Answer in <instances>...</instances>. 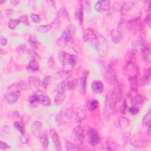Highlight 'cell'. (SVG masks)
Segmentation results:
<instances>
[{"label": "cell", "instance_id": "cell-17", "mask_svg": "<svg viewBox=\"0 0 151 151\" xmlns=\"http://www.w3.org/2000/svg\"><path fill=\"white\" fill-rule=\"evenodd\" d=\"M86 117V112L83 106H80L78 108L75 112V120L78 123H81Z\"/></svg>", "mask_w": 151, "mask_h": 151}, {"label": "cell", "instance_id": "cell-15", "mask_svg": "<svg viewBox=\"0 0 151 151\" xmlns=\"http://www.w3.org/2000/svg\"><path fill=\"white\" fill-rule=\"evenodd\" d=\"M111 2L110 1H99L95 4V10L99 13H102L108 11L110 8Z\"/></svg>", "mask_w": 151, "mask_h": 151}, {"label": "cell", "instance_id": "cell-5", "mask_svg": "<svg viewBox=\"0 0 151 151\" xmlns=\"http://www.w3.org/2000/svg\"><path fill=\"white\" fill-rule=\"evenodd\" d=\"M128 98L131 103L134 106H138L142 105L144 102V99L138 92V89L131 88L128 94Z\"/></svg>", "mask_w": 151, "mask_h": 151}, {"label": "cell", "instance_id": "cell-23", "mask_svg": "<svg viewBox=\"0 0 151 151\" xmlns=\"http://www.w3.org/2000/svg\"><path fill=\"white\" fill-rule=\"evenodd\" d=\"M27 70L30 72H34L39 70V64L36 60H31L27 66Z\"/></svg>", "mask_w": 151, "mask_h": 151}, {"label": "cell", "instance_id": "cell-19", "mask_svg": "<svg viewBox=\"0 0 151 151\" xmlns=\"http://www.w3.org/2000/svg\"><path fill=\"white\" fill-rule=\"evenodd\" d=\"M110 37L114 43L118 44L122 41L123 35L122 32L119 30H113L110 32Z\"/></svg>", "mask_w": 151, "mask_h": 151}, {"label": "cell", "instance_id": "cell-26", "mask_svg": "<svg viewBox=\"0 0 151 151\" xmlns=\"http://www.w3.org/2000/svg\"><path fill=\"white\" fill-rule=\"evenodd\" d=\"M135 5V3L133 1H128L126 2L122 7L120 9V13L122 14H125L127 13L131 8Z\"/></svg>", "mask_w": 151, "mask_h": 151}, {"label": "cell", "instance_id": "cell-40", "mask_svg": "<svg viewBox=\"0 0 151 151\" xmlns=\"http://www.w3.org/2000/svg\"><path fill=\"white\" fill-rule=\"evenodd\" d=\"M29 44L30 45V46L35 49L37 48V39H36V37L34 35H31L29 37Z\"/></svg>", "mask_w": 151, "mask_h": 151}, {"label": "cell", "instance_id": "cell-32", "mask_svg": "<svg viewBox=\"0 0 151 151\" xmlns=\"http://www.w3.org/2000/svg\"><path fill=\"white\" fill-rule=\"evenodd\" d=\"M29 83L36 87H38L41 85L42 86V82H41V80L40 79V78L36 76H33L30 78L29 80Z\"/></svg>", "mask_w": 151, "mask_h": 151}, {"label": "cell", "instance_id": "cell-57", "mask_svg": "<svg viewBox=\"0 0 151 151\" xmlns=\"http://www.w3.org/2000/svg\"><path fill=\"white\" fill-rule=\"evenodd\" d=\"M6 13H7V14L8 15H10L13 13V11L11 10V9H7L6 10Z\"/></svg>", "mask_w": 151, "mask_h": 151}, {"label": "cell", "instance_id": "cell-45", "mask_svg": "<svg viewBox=\"0 0 151 151\" xmlns=\"http://www.w3.org/2000/svg\"><path fill=\"white\" fill-rule=\"evenodd\" d=\"M19 20H20V22H22L25 25H27V26H29V19H28V18L26 15L21 16L19 18Z\"/></svg>", "mask_w": 151, "mask_h": 151}, {"label": "cell", "instance_id": "cell-43", "mask_svg": "<svg viewBox=\"0 0 151 151\" xmlns=\"http://www.w3.org/2000/svg\"><path fill=\"white\" fill-rule=\"evenodd\" d=\"M74 115V110L73 108H69L68 109H67V110L65 112V116L69 119H71Z\"/></svg>", "mask_w": 151, "mask_h": 151}, {"label": "cell", "instance_id": "cell-14", "mask_svg": "<svg viewBox=\"0 0 151 151\" xmlns=\"http://www.w3.org/2000/svg\"><path fill=\"white\" fill-rule=\"evenodd\" d=\"M97 38V36L92 29H87L83 33V39L85 42L93 43L96 40Z\"/></svg>", "mask_w": 151, "mask_h": 151}, {"label": "cell", "instance_id": "cell-6", "mask_svg": "<svg viewBox=\"0 0 151 151\" xmlns=\"http://www.w3.org/2000/svg\"><path fill=\"white\" fill-rule=\"evenodd\" d=\"M127 28L132 32L141 31L144 29V25L139 17L132 19L127 22Z\"/></svg>", "mask_w": 151, "mask_h": 151}, {"label": "cell", "instance_id": "cell-49", "mask_svg": "<svg viewBox=\"0 0 151 151\" xmlns=\"http://www.w3.org/2000/svg\"><path fill=\"white\" fill-rule=\"evenodd\" d=\"M31 18L32 21L36 23H38L41 21V18L40 16L36 14H33L31 15Z\"/></svg>", "mask_w": 151, "mask_h": 151}, {"label": "cell", "instance_id": "cell-58", "mask_svg": "<svg viewBox=\"0 0 151 151\" xmlns=\"http://www.w3.org/2000/svg\"><path fill=\"white\" fill-rule=\"evenodd\" d=\"M11 3L14 6H16V5H17L18 3H20V1H11Z\"/></svg>", "mask_w": 151, "mask_h": 151}, {"label": "cell", "instance_id": "cell-20", "mask_svg": "<svg viewBox=\"0 0 151 151\" xmlns=\"http://www.w3.org/2000/svg\"><path fill=\"white\" fill-rule=\"evenodd\" d=\"M42 128V123L40 121H36L31 126V131L33 134L36 136L40 137L43 134L41 132V129Z\"/></svg>", "mask_w": 151, "mask_h": 151}, {"label": "cell", "instance_id": "cell-25", "mask_svg": "<svg viewBox=\"0 0 151 151\" xmlns=\"http://www.w3.org/2000/svg\"><path fill=\"white\" fill-rule=\"evenodd\" d=\"M142 55L143 60L145 62L147 63H150V50L148 47H146L143 51L141 52Z\"/></svg>", "mask_w": 151, "mask_h": 151}, {"label": "cell", "instance_id": "cell-13", "mask_svg": "<svg viewBox=\"0 0 151 151\" xmlns=\"http://www.w3.org/2000/svg\"><path fill=\"white\" fill-rule=\"evenodd\" d=\"M20 92L17 91L14 92H10L7 94L5 97V101L9 105H13L15 104L20 97Z\"/></svg>", "mask_w": 151, "mask_h": 151}, {"label": "cell", "instance_id": "cell-30", "mask_svg": "<svg viewBox=\"0 0 151 151\" xmlns=\"http://www.w3.org/2000/svg\"><path fill=\"white\" fill-rule=\"evenodd\" d=\"M52 25H43V26H40L36 28V31L40 33H45L52 30Z\"/></svg>", "mask_w": 151, "mask_h": 151}, {"label": "cell", "instance_id": "cell-3", "mask_svg": "<svg viewBox=\"0 0 151 151\" xmlns=\"http://www.w3.org/2000/svg\"><path fill=\"white\" fill-rule=\"evenodd\" d=\"M58 58L63 66L64 71L69 72L73 70L76 63V59L73 55L61 51L58 54Z\"/></svg>", "mask_w": 151, "mask_h": 151}, {"label": "cell", "instance_id": "cell-44", "mask_svg": "<svg viewBox=\"0 0 151 151\" xmlns=\"http://www.w3.org/2000/svg\"><path fill=\"white\" fill-rule=\"evenodd\" d=\"M9 119H18L20 117V114L19 112L17 111H13L10 113L8 115Z\"/></svg>", "mask_w": 151, "mask_h": 151}, {"label": "cell", "instance_id": "cell-52", "mask_svg": "<svg viewBox=\"0 0 151 151\" xmlns=\"http://www.w3.org/2000/svg\"><path fill=\"white\" fill-rule=\"evenodd\" d=\"M83 3L84 4L82 6L83 9H85L86 11L90 9V3L89 1H84Z\"/></svg>", "mask_w": 151, "mask_h": 151}, {"label": "cell", "instance_id": "cell-48", "mask_svg": "<svg viewBox=\"0 0 151 151\" xmlns=\"http://www.w3.org/2000/svg\"><path fill=\"white\" fill-rule=\"evenodd\" d=\"M20 141L22 143H24V144L27 143L29 141V138L28 137V136L26 135V134L21 135L20 137Z\"/></svg>", "mask_w": 151, "mask_h": 151}, {"label": "cell", "instance_id": "cell-16", "mask_svg": "<svg viewBox=\"0 0 151 151\" xmlns=\"http://www.w3.org/2000/svg\"><path fill=\"white\" fill-rule=\"evenodd\" d=\"M50 135L51 136L52 139H53L56 149L59 151H61L62 150V148L60 142V139L56 131L54 129H51L50 130Z\"/></svg>", "mask_w": 151, "mask_h": 151}, {"label": "cell", "instance_id": "cell-36", "mask_svg": "<svg viewBox=\"0 0 151 151\" xmlns=\"http://www.w3.org/2000/svg\"><path fill=\"white\" fill-rule=\"evenodd\" d=\"M14 126L15 128V129L18 131H19L21 135L26 134V129H25L24 126L23 124H22L18 122H15L14 123Z\"/></svg>", "mask_w": 151, "mask_h": 151}, {"label": "cell", "instance_id": "cell-33", "mask_svg": "<svg viewBox=\"0 0 151 151\" xmlns=\"http://www.w3.org/2000/svg\"><path fill=\"white\" fill-rule=\"evenodd\" d=\"M40 101L44 106H50L51 105V100L47 96H40Z\"/></svg>", "mask_w": 151, "mask_h": 151}, {"label": "cell", "instance_id": "cell-18", "mask_svg": "<svg viewBox=\"0 0 151 151\" xmlns=\"http://www.w3.org/2000/svg\"><path fill=\"white\" fill-rule=\"evenodd\" d=\"M88 72L86 71L82 75L81 78H80V92L82 94H85L86 92V84H87V79Z\"/></svg>", "mask_w": 151, "mask_h": 151}, {"label": "cell", "instance_id": "cell-56", "mask_svg": "<svg viewBox=\"0 0 151 151\" xmlns=\"http://www.w3.org/2000/svg\"><path fill=\"white\" fill-rule=\"evenodd\" d=\"M9 146L5 142H3V141H1L0 142V148H1L2 149H7L8 148H9Z\"/></svg>", "mask_w": 151, "mask_h": 151}, {"label": "cell", "instance_id": "cell-31", "mask_svg": "<svg viewBox=\"0 0 151 151\" xmlns=\"http://www.w3.org/2000/svg\"><path fill=\"white\" fill-rule=\"evenodd\" d=\"M150 119H151V112L149 110L148 113L145 115L143 119V124L147 128H150Z\"/></svg>", "mask_w": 151, "mask_h": 151}, {"label": "cell", "instance_id": "cell-28", "mask_svg": "<svg viewBox=\"0 0 151 151\" xmlns=\"http://www.w3.org/2000/svg\"><path fill=\"white\" fill-rule=\"evenodd\" d=\"M64 93H57V94H56L54 100V103L55 105L59 106L63 103L65 99Z\"/></svg>", "mask_w": 151, "mask_h": 151}, {"label": "cell", "instance_id": "cell-54", "mask_svg": "<svg viewBox=\"0 0 151 151\" xmlns=\"http://www.w3.org/2000/svg\"><path fill=\"white\" fill-rule=\"evenodd\" d=\"M0 42H1V44L3 46H6L7 44V39L4 37H1V38H0Z\"/></svg>", "mask_w": 151, "mask_h": 151}, {"label": "cell", "instance_id": "cell-42", "mask_svg": "<svg viewBox=\"0 0 151 151\" xmlns=\"http://www.w3.org/2000/svg\"><path fill=\"white\" fill-rule=\"evenodd\" d=\"M58 15L60 17H62L64 18L65 19H69V14L67 11V10L65 8H62L60 9L58 12Z\"/></svg>", "mask_w": 151, "mask_h": 151}, {"label": "cell", "instance_id": "cell-9", "mask_svg": "<svg viewBox=\"0 0 151 151\" xmlns=\"http://www.w3.org/2000/svg\"><path fill=\"white\" fill-rule=\"evenodd\" d=\"M124 70L128 74V78L138 77L139 68L138 66L135 63V62L126 63Z\"/></svg>", "mask_w": 151, "mask_h": 151}, {"label": "cell", "instance_id": "cell-39", "mask_svg": "<svg viewBox=\"0 0 151 151\" xmlns=\"http://www.w3.org/2000/svg\"><path fill=\"white\" fill-rule=\"evenodd\" d=\"M106 146L108 147V150H113L115 149L116 148H117L119 146V145L117 143H116L115 142L111 141L110 139H108L106 141Z\"/></svg>", "mask_w": 151, "mask_h": 151}, {"label": "cell", "instance_id": "cell-60", "mask_svg": "<svg viewBox=\"0 0 151 151\" xmlns=\"http://www.w3.org/2000/svg\"><path fill=\"white\" fill-rule=\"evenodd\" d=\"M4 3H6V1H1V0L0 1V4H3Z\"/></svg>", "mask_w": 151, "mask_h": 151}, {"label": "cell", "instance_id": "cell-21", "mask_svg": "<svg viewBox=\"0 0 151 151\" xmlns=\"http://www.w3.org/2000/svg\"><path fill=\"white\" fill-rule=\"evenodd\" d=\"M92 89L93 92L96 93H102L104 89L103 84L100 81H94L92 85Z\"/></svg>", "mask_w": 151, "mask_h": 151}, {"label": "cell", "instance_id": "cell-35", "mask_svg": "<svg viewBox=\"0 0 151 151\" xmlns=\"http://www.w3.org/2000/svg\"><path fill=\"white\" fill-rule=\"evenodd\" d=\"M66 149L67 150H79L82 149L80 148V146L75 145L71 142H70L69 141H66Z\"/></svg>", "mask_w": 151, "mask_h": 151}, {"label": "cell", "instance_id": "cell-47", "mask_svg": "<svg viewBox=\"0 0 151 151\" xmlns=\"http://www.w3.org/2000/svg\"><path fill=\"white\" fill-rule=\"evenodd\" d=\"M119 124L122 126L123 127L124 126L127 127V126H128L129 124V120L128 119H126V117H122L121 120H119Z\"/></svg>", "mask_w": 151, "mask_h": 151}, {"label": "cell", "instance_id": "cell-50", "mask_svg": "<svg viewBox=\"0 0 151 151\" xmlns=\"http://www.w3.org/2000/svg\"><path fill=\"white\" fill-rule=\"evenodd\" d=\"M129 112L132 115H136L139 112V109L138 108H136V106H134V107L130 108L129 109Z\"/></svg>", "mask_w": 151, "mask_h": 151}, {"label": "cell", "instance_id": "cell-27", "mask_svg": "<svg viewBox=\"0 0 151 151\" xmlns=\"http://www.w3.org/2000/svg\"><path fill=\"white\" fill-rule=\"evenodd\" d=\"M29 105L31 107H32V108L36 107L38 105L39 102H40V96H38L37 94H34V95L30 96V97L29 98Z\"/></svg>", "mask_w": 151, "mask_h": 151}, {"label": "cell", "instance_id": "cell-38", "mask_svg": "<svg viewBox=\"0 0 151 151\" xmlns=\"http://www.w3.org/2000/svg\"><path fill=\"white\" fill-rule=\"evenodd\" d=\"M20 23L19 19H10L8 22V27L11 30H14Z\"/></svg>", "mask_w": 151, "mask_h": 151}, {"label": "cell", "instance_id": "cell-29", "mask_svg": "<svg viewBox=\"0 0 151 151\" xmlns=\"http://www.w3.org/2000/svg\"><path fill=\"white\" fill-rule=\"evenodd\" d=\"M135 57V52L133 50H130L124 56V61L126 63H130V62H134Z\"/></svg>", "mask_w": 151, "mask_h": 151}, {"label": "cell", "instance_id": "cell-37", "mask_svg": "<svg viewBox=\"0 0 151 151\" xmlns=\"http://www.w3.org/2000/svg\"><path fill=\"white\" fill-rule=\"evenodd\" d=\"M75 17L79 20L80 23L83 21V9L82 7H80L75 13Z\"/></svg>", "mask_w": 151, "mask_h": 151}, {"label": "cell", "instance_id": "cell-8", "mask_svg": "<svg viewBox=\"0 0 151 151\" xmlns=\"http://www.w3.org/2000/svg\"><path fill=\"white\" fill-rule=\"evenodd\" d=\"M77 83L75 80H64L58 86L57 93H64L66 90H73L76 86Z\"/></svg>", "mask_w": 151, "mask_h": 151}, {"label": "cell", "instance_id": "cell-1", "mask_svg": "<svg viewBox=\"0 0 151 151\" xmlns=\"http://www.w3.org/2000/svg\"><path fill=\"white\" fill-rule=\"evenodd\" d=\"M122 99V91L118 86L112 87L108 92L105 106V114L110 116L115 112V109L117 103Z\"/></svg>", "mask_w": 151, "mask_h": 151}, {"label": "cell", "instance_id": "cell-11", "mask_svg": "<svg viewBox=\"0 0 151 151\" xmlns=\"http://www.w3.org/2000/svg\"><path fill=\"white\" fill-rule=\"evenodd\" d=\"M89 143L92 146H96L100 142V136L98 132L93 128H90L88 130Z\"/></svg>", "mask_w": 151, "mask_h": 151}, {"label": "cell", "instance_id": "cell-34", "mask_svg": "<svg viewBox=\"0 0 151 151\" xmlns=\"http://www.w3.org/2000/svg\"><path fill=\"white\" fill-rule=\"evenodd\" d=\"M40 143L44 148H47L48 146V139L45 134H42L40 136Z\"/></svg>", "mask_w": 151, "mask_h": 151}, {"label": "cell", "instance_id": "cell-59", "mask_svg": "<svg viewBox=\"0 0 151 151\" xmlns=\"http://www.w3.org/2000/svg\"><path fill=\"white\" fill-rule=\"evenodd\" d=\"M146 134H147L149 136L150 135V134H151V133H150V128H148V131H147Z\"/></svg>", "mask_w": 151, "mask_h": 151}, {"label": "cell", "instance_id": "cell-41", "mask_svg": "<svg viewBox=\"0 0 151 151\" xmlns=\"http://www.w3.org/2000/svg\"><path fill=\"white\" fill-rule=\"evenodd\" d=\"M52 78L51 76H46L42 82V86L44 89H46L50 85V83H52Z\"/></svg>", "mask_w": 151, "mask_h": 151}, {"label": "cell", "instance_id": "cell-10", "mask_svg": "<svg viewBox=\"0 0 151 151\" xmlns=\"http://www.w3.org/2000/svg\"><path fill=\"white\" fill-rule=\"evenodd\" d=\"M103 76L106 82L108 83H115L116 82V76L115 71L110 67H108L103 70Z\"/></svg>", "mask_w": 151, "mask_h": 151}, {"label": "cell", "instance_id": "cell-24", "mask_svg": "<svg viewBox=\"0 0 151 151\" xmlns=\"http://www.w3.org/2000/svg\"><path fill=\"white\" fill-rule=\"evenodd\" d=\"M150 79V68H149L146 69L143 72V76L141 81V85H145L146 84L147 85L149 82Z\"/></svg>", "mask_w": 151, "mask_h": 151}, {"label": "cell", "instance_id": "cell-55", "mask_svg": "<svg viewBox=\"0 0 151 151\" xmlns=\"http://www.w3.org/2000/svg\"><path fill=\"white\" fill-rule=\"evenodd\" d=\"M48 64L50 67H53L55 64V60L53 57H50L48 61Z\"/></svg>", "mask_w": 151, "mask_h": 151}, {"label": "cell", "instance_id": "cell-12", "mask_svg": "<svg viewBox=\"0 0 151 151\" xmlns=\"http://www.w3.org/2000/svg\"><path fill=\"white\" fill-rule=\"evenodd\" d=\"M132 50L135 52H142L143 50L146 47L144 43V39L141 36H139L138 37V38L132 43Z\"/></svg>", "mask_w": 151, "mask_h": 151}, {"label": "cell", "instance_id": "cell-7", "mask_svg": "<svg viewBox=\"0 0 151 151\" xmlns=\"http://www.w3.org/2000/svg\"><path fill=\"white\" fill-rule=\"evenodd\" d=\"M72 136L74 141L79 146L83 145L84 142V130L81 126H77L72 131Z\"/></svg>", "mask_w": 151, "mask_h": 151}, {"label": "cell", "instance_id": "cell-46", "mask_svg": "<svg viewBox=\"0 0 151 151\" xmlns=\"http://www.w3.org/2000/svg\"><path fill=\"white\" fill-rule=\"evenodd\" d=\"M28 54L31 57V59H32L31 60H36L38 57V55L35 52L34 50H28Z\"/></svg>", "mask_w": 151, "mask_h": 151}, {"label": "cell", "instance_id": "cell-4", "mask_svg": "<svg viewBox=\"0 0 151 151\" xmlns=\"http://www.w3.org/2000/svg\"><path fill=\"white\" fill-rule=\"evenodd\" d=\"M96 47L99 54L102 57H105L108 52L109 46L107 41L103 37H98L96 40L93 43Z\"/></svg>", "mask_w": 151, "mask_h": 151}, {"label": "cell", "instance_id": "cell-53", "mask_svg": "<svg viewBox=\"0 0 151 151\" xmlns=\"http://www.w3.org/2000/svg\"><path fill=\"white\" fill-rule=\"evenodd\" d=\"M144 7H145V11L148 12V11H150V1H145Z\"/></svg>", "mask_w": 151, "mask_h": 151}, {"label": "cell", "instance_id": "cell-22", "mask_svg": "<svg viewBox=\"0 0 151 151\" xmlns=\"http://www.w3.org/2000/svg\"><path fill=\"white\" fill-rule=\"evenodd\" d=\"M99 106V102L97 100L94 99H89L87 103H86V108L89 111H94L97 109Z\"/></svg>", "mask_w": 151, "mask_h": 151}, {"label": "cell", "instance_id": "cell-2", "mask_svg": "<svg viewBox=\"0 0 151 151\" xmlns=\"http://www.w3.org/2000/svg\"><path fill=\"white\" fill-rule=\"evenodd\" d=\"M75 32L76 27L73 25H69L66 28L61 37L57 40V44L60 47L64 48L69 43H72Z\"/></svg>", "mask_w": 151, "mask_h": 151}, {"label": "cell", "instance_id": "cell-51", "mask_svg": "<svg viewBox=\"0 0 151 151\" xmlns=\"http://www.w3.org/2000/svg\"><path fill=\"white\" fill-rule=\"evenodd\" d=\"M145 22L148 25L149 27L150 26V22H151V15L150 14H148L144 19Z\"/></svg>", "mask_w": 151, "mask_h": 151}]
</instances>
